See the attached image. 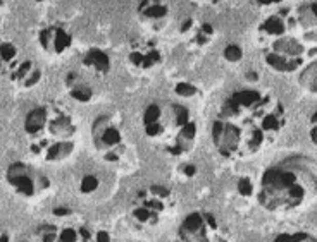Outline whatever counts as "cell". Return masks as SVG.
Segmentation results:
<instances>
[{
  "instance_id": "obj_9",
  "label": "cell",
  "mask_w": 317,
  "mask_h": 242,
  "mask_svg": "<svg viewBox=\"0 0 317 242\" xmlns=\"http://www.w3.org/2000/svg\"><path fill=\"white\" fill-rule=\"evenodd\" d=\"M6 180L17 196L33 199L50 191L52 182L40 168L26 161H14L6 170Z\"/></svg>"
},
{
  "instance_id": "obj_1",
  "label": "cell",
  "mask_w": 317,
  "mask_h": 242,
  "mask_svg": "<svg viewBox=\"0 0 317 242\" xmlns=\"http://www.w3.org/2000/svg\"><path fill=\"white\" fill-rule=\"evenodd\" d=\"M285 124L283 105L271 108V96L255 89L231 93L212 118V144L224 158H243L262 148L267 136Z\"/></svg>"
},
{
  "instance_id": "obj_21",
  "label": "cell",
  "mask_w": 317,
  "mask_h": 242,
  "mask_svg": "<svg viewBox=\"0 0 317 242\" xmlns=\"http://www.w3.org/2000/svg\"><path fill=\"white\" fill-rule=\"evenodd\" d=\"M310 11H312V14H314V16L317 17V4H312V7H310Z\"/></svg>"
},
{
  "instance_id": "obj_20",
  "label": "cell",
  "mask_w": 317,
  "mask_h": 242,
  "mask_svg": "<svg viewBox=\"0 0 317 242\" xmlns=\"http://www.w3.org/2000/svg\"><path fill=\"white\" fill-rule=\"evenodd\" d=\"M0 242H11V235L7 230H0Z\"/></svg>"
},
{
  "instance_id": "obj_6",
  "label": "cell",
  "mask_w": 317,
  "mask_h": 242,
  "mask_svg": "<svg viewBox=\"0 0 317 242\" xmlns=\"http://www.w3.org/2000/svg\"><path fill=\"white\" fill-rule=\"evenodd\" d=\"M93 148L98 156L112 167H124L133 161V144L124 127L116 117L100 115L92 126Z\"/></svg>"
},
{
  "instance_id": "obj_23",
  "label": "cell",
  "mask_w": 317,
  "mask_h": 242,
  "mask_svg": "<svg viewBox=\"0 0 317 242\" xmlns=\"http://www.w3.org/2000/svg\"><path fill=\"white\" fill-rule=\"evenodd\" d=\"M2 7H4V2L0 0V14H2Z\"/></svg>"
},
{
  "instance_id": "obj_13",
  "label": "cell",
  "mask_w": 317,
  "mask_h": 242,
  "mask_svg": "<svg viewBox=\"0 0 317 242\" xmlns=\"http://www.w3.org/2000/svg\"><path fill=\"white\" fill-rule=\"evenodd\" d=\"M173 9L171 0H141L138 6V16L143 22H149L152 26L162 25L169 17Z\"/></svg>"
},
{
  "instance_id": "obj_22",
  "label": "cell",
  "mask_w": 317,
  "mask_h": 242,
  "mask_svg": "<svg viewBox=\"0 0 317 242\" xmlns=\"http://www.w3.org/2000/svg\"><path fill=\"white\" fill-rule=\"evenodd\" d=\"M260 4H274V2H279V0H257Z\"/></svg>"
},
{
  "instance_id": "obj_15",
  "label": "cell",
  "mask_w": 317,
  "mask_h": 242,
  "mask_svg": "<svg viewBox=\"0 0 317 242\" xmlns=\"http://www.w3.org/2000/svg\"><path fill=\"white\" fill-rule=\"evenodd\" d=\"M68 88H69V93L71 96L74 100H78V102H90L93 96V88L92 84H90V81L79 78V74L73 72L68 76Z\"/></svg>"
},
{
  "instance_id": "obj_18",
  "label": "cell",
  "mask_w": 317,
  "mask_h": 242,
  "mask_svg": "<svg viewBox=\"0 0 317 242\" xmlns=\"http://www.w3.org/2000/svg\"><path fill=\"white\" fill-rule=\"evenodd\" d=\"M176 91H178V94H181V96H192V93H195V88L190 86V84H186V83H181L176 86Z\"/></svg>"
},
{
  "instance_id": "obj_4",
  "label": "cell",
  "mask_w": 317,
  "mask_h": 242,
  "mask_svg": "<svg viewBox=\"0 0 317 242\" xmlns=\"http://www.w3.org/2000/svg\"><path fill=\"white\" fill-rule=\"evenodd\" d=\"M315 192L317 179L310 170L297 163H281L264 174L259 203L271 211H286L298 208Z\"/></svg>"
},
{
  "instance_id": "obj_10",
  "label": "cell",
  "mask_w": 317,
  "mask_h": 242,
  "mask_svg": "<svg viewBox=\"0 0 317 242\" xmlns=\"http://www.w3.org/2000/svg\"><path fill=\"white\" fill-rule=\"evenodd\" d=\"M162 50L152 40H140L128 52V60L136 70H152L162 64Z\"/></svg>"
},
{
  "instance_id": "obj_12",
  "label": "cell",
  "mask_w": 317,
  "mask_h": 242,
  "mask_svg": "<svg viewBox=\"0 0 317 242\" xmlns=\"http://www.w3.org/2000/svg\"><path fill=\"white\" fill-rule=\"evenodd\" d=\"M26 60L28 59L21 57L19 49L11 41L0 43V78L9 79L12 83Z\"/></svg>"
},
{
  "instance_id": "obj_11",
  "label": "cell",
  "mask_w": 317,
  "mask_h": 242,
  "mask_svg": "<svg viewBox=\"0 0 317 242\" xmlns=\"http://www.w3.org/2000/svg\"><path fill=\"white\" fill-rule=\"evenodd\" d=\"M38 43L41 50L50 55H62L73 45L71 33L60 25H52L38 33Z\"/></svg>"
},
{
  "instance_id": "obj_17",
  "label": "cell",
  "mask_w": 317,
  "mask_h": 242,
  "mask_svg": "<svg viewBox=\"0 0 317 242\" xmlns=\"http://www.w3.org/2000/svg\"><path fill=\"white\" fill-rule=\"evenodd\" d=\"M224 57L229 60V62H238V60L243 57V52L238 45H228L224 50Z\"/></svg>"
},
{
  "instance_id": "obj_7",
  "label": "cell",
  "mask_w": 317,
  "mask_h": 242,
  "mask_svg": "<svg viewBox=\"0 0 317 242\" xmlns=\"http://www.w3.org/2000/svg\"><path fill=\"white\" fill-rule=\"evenodd\" d=\"M174 242H231V232L216 213L192 211L178 225Z\"/></svg>"
},
{
  "instance_id": "obj_16",
  "label": "cell",
  "mask_w": 317,
  "mask_h": 242,
  "mask_svg": "<svg viewBox=\"0 0 317 242\" xmlns=\"http://www.w3.org/2000/svg\"><path fill=\"white\" fill-rule=\"evenodd\" d=\"M302 84L309 88L310 91H317V62L312 64L310 67L302 74Z\"/></svg>"
},
{
  "instance_id": "obj_2",
  "label": "cell",
  "mask_w": 317,
  "mask_h": 242,
  "mask_svg": "<svg viewBox=\"0 0 317 242\" xmlns=\"http://www.w3.org/2000/svg\"><path fill=\"white\" fill-rule=\"evenodd\" d=\"M28 150L44 163H64L74 155L79 129L74 113L59 103L35 107L23 122Z\"/></svg>"
},
{
  "instance_id": "obj_8",
  "label": "cell",
  "mask_w": 317,
  "mask_h": 242,
  "mask_svg": "<svg viewBox=\"0 0 317 242\" xmlns=\"http://www.w3.org/2000/svg\"><path fill=\"white\" fill-rule=\"evenodd\" d=\"M33 242H112L111 234L84 224H44L35 230Z\"/></svg>"
},
{
  "instance_id": "obj_5",
  "label": "cell",
  "mask_w": 317,
  "mask_h": 242,
  "mask_svg": "<svg viewBox=\"0 0 317 242\" xmlns=\"http://www.w3.org/2000/svg\"><path fill=\"white\" fill-rule=\"evenodd\" d=\"M176 206V198L171 189L152 184L133 194L128 206V218L136 230L143 234H155L171 222Z\"/></svg>"
},
{
  "instance_id": "obj_14",
  "label": "cell",
  "mask_w": 317,
  "mask_h": 242,
  "mask_svg": "<svg viewBox=\"0 0 317 242\" xmlns=\"http://www.w3.org/2000/svg\"><path fill=\"white\" fill-rule=\"evenodd\" d=\"M81 65L87 70H90L93 76H105L111 69V60H109V55L102 50H88L87 54L83 55L81 59Z\"/></svg>"
},
{
  "instance_id": "obj_19",
  "label": "cell",
  "mask_w": 317,
  "mask_h": 242,
  "mask_svg": "<svg viewBox=\"0 0 317 242\" xmlns=\"http://www.w3.org/2000/svg\"><path fill=\"white\" fill-rule=\"evenodd\" d=\"M240 191L243 192V194H250L253 191V186L250 184V180L248 179H241V182H240Z\"/></svg>"
},
{
  "instance_id": "obj_3",
  "label": "cell",
  "mask_w": 317,
  "mask_h": 242,
  "mask_svg": "<svg viewBox=\"0 0 317 242\" xmlns=\"http://www.w3.org/2000/svg\"><path fill=\"white\" fill-rule=\"evenodd\" d=\"M143 131L152 143L171 156H184L197 141V122L186 107L174 102H154L143 110Z\"/></svg>"
}]
</instances>
